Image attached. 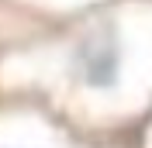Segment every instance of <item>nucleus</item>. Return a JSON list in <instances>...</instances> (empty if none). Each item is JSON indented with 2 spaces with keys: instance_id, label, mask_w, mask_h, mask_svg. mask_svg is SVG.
I'll return each mask as SVG.
<instances>
[{
  "instance_id": "obj_1",
  "label": "nucleus",
  "mask_w": 152,
  "mask_h": 148,
  "mask_svg": "<svg viewBox=\"0 0 152 148\" xmlns=\"http://www.w3.org/2000/svg\"><path fill=\"white\" fill-rule=\"evenodd\" d=\"M62 62H66V79L80 90L104 93L111 86H118L124 69V48H121L118 28L107 21L83 28L69 41Z\"/></svg>"
}]
</instances>
